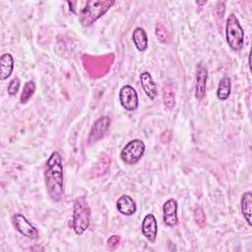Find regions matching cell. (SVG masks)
Returning <instances> with one entry per match:
<instances>
[{
	"instance_id": "1",
	"label": "cell",
	"mask_w": 252,
	"mask_h": 252,
	"mask_svg": "<svg viewBox=\"0 0 252 252\" xmlns=\"http://www.w3.org/2000/svg\"><path fill=\"white\" fill-rule=\"evenodd\" d=\"M44 183L50 199L54 202L61 201L64 194V175L62 156L58 151H54L46 160Z\"/></svg>"
},
{
	"instance_id": "2",
	"label": "cell",
	"mask_w": 252,
	"mask_h": 252,
	"mask_svg": "<svg viewBox=\"0 0 252 252\" xmlns=\"http://www.w3.org/2000/svg\"><path fill=\"white\" fill-rule=\"evenodd\" d=\"M114 0H89L79 12V21L83 27H91L113 5Z\"/></svg>"
},
{
	"instance_id": "3",
	"label": "cell",
	"mask_w": 252,
	"mask_h": 252,
	"mask_svg": "<svg viewBox=\"0 0 252 252\" xmlns=\"http://www.w3.org/2000/svg\"><path fill=\"white\" fill-rule=\"evenodd\" d=\"M91 209L85 197H78L74 201L72 228L77 235H82L90 226Z\"/></svg>"
},
{
	"instance_id": "4",
	"label": "cell",
	"mask_w": 252,
	"mask_h": 252,
	"mask_svg": "<svg viewBox=\"0 0 252 252\" xmlns=\"http://www.w3.org/2000/svg\"><path fill=\"white\" fill-rule=\"evenodd\" d=\"M225 37H226V42L231 50L238 52L243 48L244 31L237 17L233 13H230L226 19Z\"/></svg>"
},
{
	"instance_id": "5",
	"label": "cell",
	"mask_w": 252,
	"mask_h": 252,
	"mask_svg": "<svg viewBox=\"0 0 252 252\" xmlns=\"http://www.w3.org/2000/svg\"><path fill=\"white\" fill-rule=\"evenodd\" d=\"M145 150V143L140 139H134L129 141L121 150L120 158L124 163L132 165L137 163L142 158Z\"/></svg>"
},
{
	"instance_id": "6",
	"label": "cell",
	"mask_w": 252,
	"mask_h": 252,
	"mask_svg": "<svg viewBox=\"0 0 252 252\" xmlns=\"http://www.w3.org/2000/svg\"><path fill=\"white\" fill-rule=\"evenodd\" d=\"M12 222L14 227L24 236L30 239H36L38 237L37 228L32 225L30 220L21 213H16L12 217Z\"/></svg>"
},
{
	"instance_id": "7",
	"label": "cell",
	"mask_w": 252,
	"mask_h": 252,
	"mask_svg": "<svg viewBox=\"0 0 252 252\" xmlns=\"http://www.w3.org/2000/svg\"><path fill=\"white\" fill-rule=\"evenodd\" d=\"M119 102L127 111H135L139 105L137 91L130 85H125L119 90Z\"/></svg>"
},
{
	"instance_id": "8",
	"label": "cell",
	"mask_w": 252,
	"mask_h": 252,
	"mask_svg": "<svg viewBox=\"0 0 252 252\" xmlns=\"http://www.w3.org/2000/svg\"><path fill=\"white\" fill-rule=\"evenodd\" d=\"M111 124V119L109 116H101L98 119L94 121L93 126L91 127L89 137H88V143L90 145L96 143L100 139H102L107 131L109 130Z\"/></svg>"
},
{
	"instance_id": "9",
	"label": "cell",
	"mask_w": 252,
	"mask_h": 252,
	"mask_svg": "<svg viewBox=\"0 0 252 252\" xmlns=\"http://www.w3.org/2000/svg\"><path fill=\"white\" fill-rule=\"evenodd\" d=\"M208 80V69L202 63H198L196 66L195 74V97L202 99L206 94V86Z\"/></svg>"
},
{
	"instance_id": "10",
	"label": "cell",
	"mask_w": 252,
	"mask_h": 252,
	"mask_svg": "<svg viewBox=\"0 0 252 252\" xmlns=\"http://www.w3.org/2000/svg\"><path fill=\"white\" fill-rule=\"evenodd\" d=\"M141 229H142L143 235L148 241L152 243L156 241V238L158 235V221L156 217L153 214H147L144 217Z\"/></svg>"
},
{
	"instance_id": "11",
	"label": "cell",
	"mask_w": 252,
	"mask_h": 252,
	"mask_svg": "<svg viewBox=\"0 0 252 252\" xmlns=\"http://www.w3.org/2000/svg\"><path fill=\"white\" fill-rule=\"evenodd\" d=\"M163 213V222L170 227H173L178 222L177 218V202L175 199L170 198L164 202L162 205Z\"/></svg>"
},
{
	"instance_id": "12",
	"label": "cell",
	"mask_w": 252,
	"mask_h": 252,
	"mask_svg": "<svg viewBox=\"0 0 252 252\" xmlns=\"http://www.w3.org/2000/svg\"><path fill=\"white\" fill-rule=\"evenodd\" d=\"M140 83L147 96L150 99H155L158 95V87L153 80L152 75L148 71L142 72L140 74Z\"/></svg>"
},
{
	"instance_id": "13",
	"label": "cell",
	"mask_w": 252,
	"mask_h": 252,
	"mask_svg": "<svg viewBox=\"0 0 252 252\" xmlns=\"http://www.w3.org/2000/svg\"><path fill=\"white\" fill-rule=\"evenodd\" d=\"M116 208L118 212L124 216H132L137 210L134 199L128 195H121L118 198L116 202Z\"/></svg>"
},
{
	"instance_id": "14",
	"label": "cell",
	"mask_w": 252,
	"mask_h": 252,
	"mask_svg": "<svg viewBox=\"0 0 252 252\" xmlns=\"http://www.w3.org/2000/svg\"><path fill=\"white\" fill-rule=\"evenodd\" d=\"M14 69V58L11 53H3L0 58V79H8Z\"/></svg>"
},
{
	"instance_id": "15",
	"label": "cell",
	"mask_w": 252,
	"mask_h": 252,
	"mask_svg": "<svg viewBox=\"0 0 252 252\" xmlns=\"http://www.w3.org/2000/svg\"><path fill=\"white\" fill-rule=\"evenodd\" d=\"M240 208H241V213L248 223L249 226L252 225L251 222V216H252V193L250 191L244 192L241 196L240 200Z\"/></svg>"
},
{
	"instance_id": "16",
	"label": "cell",
	"mask_w": 252,
	"mask_h": 252,
	"mask_svg": "<svg viewBox=\"0 0 252 252\" xmlns=\"http://www.w3.org/2000/svg\"><path fill=\"white\" fill-rule=\"evenodd\" d=\"M132 39H133V42H134V45L135 47L139 50V51H145L147 50L148 48V35H147V32H145L144 29L142 28H136L134 31H133V33H132Z\"/></svg>"
},
{
	"instance_id": "17",
	"label": "cell",
	"mask_w": 252,
	"mask_h": 252,
	"mask_svg": "<svg viewBox=\"0 0 252 252\" xmlns=\"http://www.w3.org/2000/svg\"><path fill=\"white\" fill-rule=\"evenodd\" d=\"M230 94H231V80L228 76H223L219 82V86L217 90V97L220 100L224 101L229 97Z\"/></svg>"
},
{
	"instance_id": "18",
	"label": "cell",
	"mask_w": 252,
	"mask_h": 252,
	"mask_svg": "<svg viewBox=\"0 0 252 252\" xmlns=\"http://www.w3.org/2000/svg\"><path fill=\"white\" fill-rule=\"evenodd\" d=\"M35 92V83L32 80L28 81L24 88H23V91H22V94H21V96H20V101L21 103H27L31 97L33 95Z\"/></svg>"
},
{
	"instance_id": "19",
	"label": "cell",
	"mask_w": 252,
	"mask_h": 252,
	"mask_svg": "<svg viewBox=\"0 0 252 252\" xmlns=\"http://www.w3.org/2000/svg\"><path fill=\"white\" fill-rule=\"evenodd\" d=\"M156 35H157L158 41L161 43H167L170 40V34H169L168 31L161 24H157Z\"/></svg>"
},
{
	"instance_id": "20",
	"label": "cell",
	"mask_w": 252,
	"mask_h": 252,
	"mask_svg": "<svg viewBox=\"0 0 252 252\" xmlns=\"http://www.w3.org/2000/svg\"><path fill=\"white\" fill-rule=\"evenodd\" d=\"M163 103L168 108H172L175 105L174 94L169 88L163 90Z\"/></svg>"
},
{
	"instance_id": "21",
	"label": "cell",
	"mask_w": 252,
	"mask_h": 252,
	"mask_svg": "<svg viewBox=\"0 0 252 252\" xmlns=\"http://www.w3.org/2000/svg\"><path fill=\"white\" fill-rule=\"evenodd\" d=\"M194 220L196 221V223L200 226V227H204L206 224V215L203 211V209L201 207H197L194 210Z\"/></svg>"
},
{
	"instance_id": "22",
	"label": "cell",
	"mask_w": 252,
	"mask_h": 252,
	"mask_svg": "<svg viewBox=\"0 0 252 252\" xmlns=\"http://www.w3.org/2000/svg\"><path fill=\"white\" fill-rule=\"evenodd\" d=\"M20 85H21V80L18 77H15L14 79H12L8 85L7 88V93L9 95L14 96L17 94V93L19 92L20 89Z\"/></svg>"
},
{
	"instance_id": "23",
	"label": "cell",
	"mask_w": 252,
	"mask_h": 252,
	"mask_svg": "<svg viewBox=\"0 0 252 252\" xmlns=\"http://www.w3.org/2000/svg\"><path fill=\"white\" fill-rule=\"evenodd\" d=\"M120 243V236L119 235H112L110 236L107 241H106V244H107V247L109 249H115Z\"/></svg>"
},
{
	"instance_id": "24",
	"label": "cell",
	"mask_w": 252,
	"mask_h": 252,
	"mask_svg": "<svg viewBox=\"0 0 252 252\" xmlns=\"http://www.w3.org/2000/svg\"><path fill=\"white\" fill-rule=\"evenodd\" d=\"M206 3H207V1H205V2H198V1H196L197 5H205Z\"/></svg>"
}]
</instances>
